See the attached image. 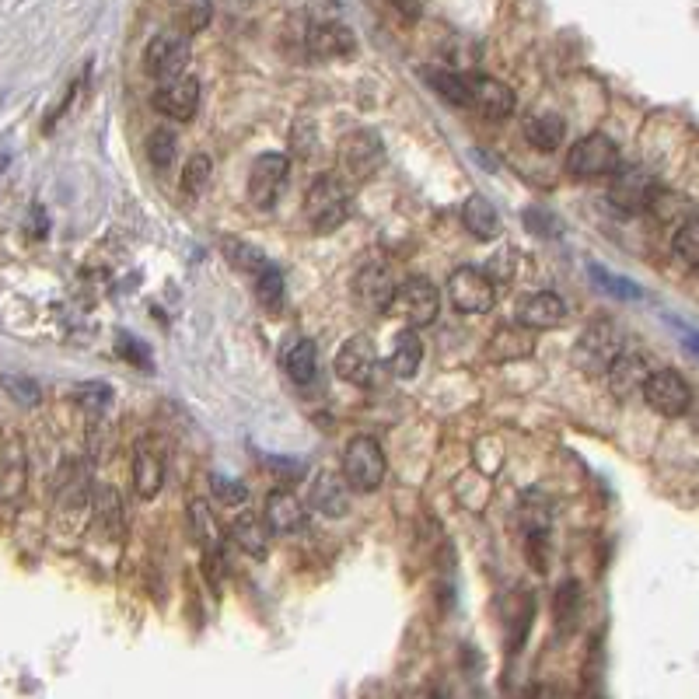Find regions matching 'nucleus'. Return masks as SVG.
Listing matches in <instances>:
<instances>
[{
	"instance_id": "b1692460",
	"label": "nucleus",
	"mask_w": 699,
	"mask_h": 699,
	"mask_svg": "<svg viewBox=\"0 0 699 699\" xmlns=\"http://www.w3.org/2000/svg\"><path fill=\"white\" fill-rule=\"evenodd\" d=\"M462 224L469 228V235L483 238V242H490V238L500 235V217H497L493 203L486 200L483 193H472L469 200H465V207H462Z\"/></svg>"
},
{
	"instance_id": "9b49d317",
	"label": "nucleus",
	"mask_w": 699,
	"mask_h": 699,
	"mask_svg": "<svg viewBox=\"0 0 699 699\" xmlns=\"http://www.w3.org/2000/svg\"><path fill=\"white\" fill-rule=\"evenodd\" d=\"M151 102L161 116L186 123V119H193L196 109H200V81H196V77H186V74L165 77V81H158V88H154Z\"/></svg>"
},
{
	"instance_id": "412c9836",
	"label": "nucleus",
	"mask_w": 699,
	"mask_h": 699,
	"mask_svg": "<svg viewBox=\"0 0 699 699\" xmlns=\"http://www.w3.org/2000/svg\"><path fill=\"white\" fill-rule=\"evenodd\" d=\"M280 364H284V371L291 374L298 385H308V381H315V374H319V350H315L312 340L298 336V340H291L280 350Z\"/></svg>"
},
{
	"instance_id": "72a5a7b5",
	"label": "nucleus",
	"mask_w": 699,
	"mask_h": 699,
	"mask_svg": "<svg viewBox=\"0 0 699 699\" xmlns=\"http://www.w3.org/2000/svg\"><path fill=\"white\" fill-rule=\"evenodd\" d=\"M591 277L598 280V287H602L605 294H616V298H630V301L644 298V291H640L637 284H630L626 277H616V273L602 270V266H591Z\"/></svg>"
},
{
	"instance_id": "9d476101",
	"label": "nucleus",
	"mask_w": 699,
	"mask_h": 699,
	"mask_svg": "<svg viewBox=\"0 0 699 699\" xmlns=\"http://www.w3.org/2000/svg\"><path fill=\"white\" fill-rule=\"evenodd\" d=\"M644 399L654 413L675 420V416H682L693 406V388H689V381L679 371H668L665 367V371H651V378L644 385Z\"/></svg>"
},
{
	"instance_id": "423d86ee",
	"label": "nucleus",
	"mask_w": 699,
	"mask_h": 699,
	"mask_svg": "<svg viewBox=\"0 0 699 699\" xmlns=\"http://www.w3.org/2000/svg\"><path fill=\"white\" fill-rule=\"evenodd\" d=\"M441 312V294L427 277H409L406 284H399L392 301V315L409 329H423L437 319Z\"/></svg>"
},
{
	"instance_id": "c756f323",
	"label": "nucleus",
	"mask_w": 699,
	"mask_h": 699,
	"mask_svg": "<svg viewBox=\"0 0 699 699\" xmlns=\"http://www.w3.org/2000/svg\"><path fill=\"white\" fill-rule=\"evenodd\" d=\"M256 298L266 312H280L284 308V273L273 263L256 273Z\"/></svg>"
},
{
	"instance_id": "2eb2a0df",
	"label": "nucleus",
	"mask_w": 699,
	"mask_h": 699,
	"mask_svg": "<svg viewBox=\"0 0 699 699\" xmlns=\"http://www.w3.org/2000/svg\"><path fill=\"white\" fill-rule=\"evenodd\" d=\"M658 200V182L644 168H623L612 179V203L623 210H644Z\"/></svg>"
},
{
	"instance_id": "c85d7f7f",
	"label": "nucleus",
	"mask_w": 699,
	"mask_h": 699,
	"mask_svg": "<svg viewBox=\"0 0 699 699\" xmlns=\"http://www.w3.org/2000/svg\"><path fill=\"white\" fill-rule=\"evenodd\" d=\"M427 81L434 84L437 95L448 98L451 105H465V109H469V74H455V70H430Z\"/></svg>"
},
{
	"instance_id": "7c9ffc66",
	"label": "nucleus",
	"mask_w": 699,
	"mask_h": 699,
	"mask_svg": "<svg viewBox=\"0 0 699 699\" xmlns=\"http://www.w3.org/2000/svg\"><path fill=\"white\" fill-rule=\"evenodd\" d=\"M210 172H214V165H210L207 154H193V158L186 161V172H182V193L200 196L203 189L210 186Z\"/></svg>"
},
{
	"instance_id": "473e14b6",
	"label": "nucleus",
	"mask_w": 699,
	"mask_h": 699,
	"mask_svg": "<svg viewBox=\"0 0 699 699\" xmlns=\"http://www.w3.org/2000/svg\"><path fill=\"white\" fill-rule=\"evenodd\" d=\"M675 252H679L682 263H689L699 270V217L682 221V228L675 231Z\"/></svg>"
},
{
	"instance_id": "4468645a",
	"label": "nucleus",
	"mask_w": 699,
	"mask_h": 699,
	"mask_svg": "<svg viewBox=\"0 0 699 699\" xmlns=\"http://www.w3.org/2000/svg\"><path fill=\"white\" fill-rule=\"evenodd\" d=\"M518 105L514 91L504 81L486 74H469V109H476L486 119H507Z\"/></svg>"
},
{
	"instance_id": "ddd939ff",
	"label": "nucleus",
	"mask_w": 699,
	"mask_h": 699,
	"mask_svg": "<svg viewBox=\"0 0 699 699\" xmlns=\"http://www.w3.org/2000/svg\"><path fill=\"white\" fill-rule=\"evenodd\" d=\"M336 374L357 388L371 385L374 374H378V350H374V343L367 336H350L340 347V353H336Z\"/></svg>"
},
{
	"instance_id": "f3484780",
	"label": "nucleus",
	"mask_w": 699,
	"mask_h": 699,
	"mask_svg": "<svg viewBox=\"0 0 699 699\" xmlns=\"http://www.w3.org/2000/svg\"><path fill=\"white\" fill-rule=\"evenodd\" d=\"M357 49V39L343 21H315L308 28V53L319 60H343Z\"/></svg>"
},
{
	"instance_id": "a211bd4d",
	"label": "nucleus",
	"mask_w": 699,
	"mask_h": 699,
	"mask_svg": "<svg viewBox=\"0 0 699 699\" xmlns=\"http://www.w3.org/2000/svg\"><path fill=\"white\" fill-rule=\"evenodd\" d=\"M518 322H525V326L535 329V333H542V329H556L567 322V301L553 291L528 294V298H521V305H518Z\"/></svg>"
},
{
	"instance_id": "bb28decb",
	"label": "nucleus",
	"mask_w": 699,
	"mask_h": 699,
	"mask_svg": "<svg viewBox=\"0 0 699 699\" xmlns=\"http://www.w3.org/2000/svg\"><path fill=\"white\" fill-rule=\"evenodd\" d=\"M172 14H175V25H179L182 32L196 35L210 25V18H214V4H210V0H175Z\"/></svg>"
},
{
	"instance_id": "6ab92c4d",
	"label": "nucleus",
	"mask_w": 699,
	"mask_h": 699,
	"mask_svg": "<svg viewBox=\"0 0 699 699\" xmlns=\"http://www.w3.org/2000/svg\"><path fill=\"white\" fill-rule=\"evenodd\" d=\"M263 518H266V525H270L273 535H291V532H301V528H305L308 511L291 490H277L266 497Z\"/></svg>"
},
{
	"instance_id": "7ed1b4c3",
	"label": "nucleus",
	"mask_w": 699,
	"mask_h": 699,
	"mask_svg": "<svg viewBox=\"0 0 699 699\" xmlns=\"http://www.w3.org/2000/svg\"><path fill=\"white\" fill-rule=\"evenodd\" d=\"M385 469H388L385 451H381V444L374 441V437H367V434L353 437L347 444V451H343V476H347V483L357 493L378 490V486L385 483Z\"/></svg>"
},
{
	"instance_id": "393cba45",
	"label": "nucleus",
	"mask_w": 699,
	"mask_h": 699,
	"mask_svg": "<svg viewBox=\"0 0 699 699\" xmlns=\"http://www.w3.org/2000/svg\"><path fill=\"white\" fill-rule=\"evenodd\" d=\"M420 364H423V343H420V336H416V329L406 326V333H399L392 343L388 371H392L395 378H413V374L420 371Z\"/></svg>"
},
{
	"instance_id": "f704fd0d",
	"label": "nucleus",
	"mask_w": 699,
	"mask_h": 699,
	"mask_svg": "<svg viewBox=\"0 0 699 699\" xmlns=\"http://www.w3.org/2000/svg\"><path fill=\"white\" fill-rule=\"evenodd\" d=\"M210 490H214L217 504H224V507H242L245 500H249L245 483H238V479H231V476H210Z\"/></svg>"
},
{
	"instance_id": "6e6552de",
	"label": "nucleus",
	"mask_w": 699,
	"mask_h": 699,
	"mask_svg": "<svg viewBox=\"0 0 699 699\" xmlns=\"http://www.w3.org/2000/svg\"><path fill=\"white\" fill-rule=\"evenodd\" d=\"M287 175H291V158L280 151H266L252 161L249 168V203L259 210H270L280 200L287 186Z\"/></svg>"
},
{
	"instance_id": "dca6fc26",
	"label": "nucleus",
	"mask_w": 699,
	"mask_h": 699,
	"mask_svg": "<svg viewBox=\"0 0 699 699\" xmlns=\"http://www.w3.org/2000/svg\"><path fill=\"white\" fill-rule=\"evenodd\" d=\"M350 490L347 476H333V472H315L312 486H308V504L322 511L326 518H343L350 511Z\"/></svg>"
},
{
	"instance_id": "0eeeda50",
	"label": "nucleus",
	"mask_w": 699,
	"mask_h": 699,
	"mask_svg": "<svg viewBox=\"0 0 699 699\" xmlns=\"http://www.w3.org/2000/svg\"><path fill=\"white\" fill-rule=\"evenodd\" d=\"M448 301L458 315H486L497 301L490 273L476 270V266H458L448 277Z\"/></svg>"
},
{
	"instance_id": "2f4dec72",
	"label": "nucleus",
	"mask_w": 699,
	"mask_h": 699,
	"mask_svg": "<svg viewBox=\"0 0 699 699\" xmlns=\"http://www.w3.org/2000/svg\"><path fill=\"white\" fill-rule=\"evenodd\" d=\"M147 161H151L158 172H168L175 161V137L168 130H154L147 137Z\"/></svg>"
},
{
	"instance_id": "39448f33",
	"label": "nucleus",
	"mask_w": 699,
	"mask_h": 699,
	"mask_svg": "<svg viewBox=\"0 0 699 699\" xmlns=\"http://www.w3.org/2000/svg\"><path fill=\"white\" fill-rule=\"evenodd\" d=\"M189 56H193V46H189V32L182 28H165L158 32L144 49V67L154 81H165V77H179L186 74Z\"/></svg>"
},
{
	"instance_id": "5701e85b",
	"label": "nucleus",
	"mask_w": 699,
	"mask_h": 699,
	"mask_svg": "<svg viewBox=\"0 0 699 699\" xmlns=\"http://www.w3.org/2000/svg\"><path fill=\"white\" fill-rule=\"evenodd\" d=\"M535 329H528L525 322L521 326H504V329H497L493 333V340H490V360H521V357H528V353L535 350Z\"/></svg>"
},
{
	"instance_id": "a878e982",
	"label": "nucleus",
	"mask_w": 699,
	"mask_h": 699,
	"mask_svg": "<svg viewBox=\"0 0 699 699\" xmlns=\"http://www.w3.org/2000/svg\"><path fill=\"white\" fill-rule=\"evenodd\" d=\"M567 137V123H563L556 112H542V116H532L525 123V140L535 147V151H556Z\"/></svg>"
},
{
	"instance_id": "f03ea898",
	"label": "nucleus",
	"mask_w": 699,
	"mask_h": 699,
	"mask_svg": "<svg viewBox=\"0 0 699 699\" xmlns=\"http://www.w3.org/2000/svg\"><path fill=\"white\" fill-rule=\"evenodd\" d=\"M305 217L319 235H329V231L343 228L350 217V189L343 186L336 175L315 179L305 200Z\"/></svg>"
},
{
	"instance_id": "4be33fe9",
	"label": "nucleus",
	"mask_w": 699,
	"mask_h": 699,
	"mask_svg": "<svg viewBox=\"0 0 699 699\" xmlns=\"http://www.w3.org/2000/svg\"><path fill=\"white\" fill-rule=\"evenodd\" d=\"M647 378H651L647 360L637 357V353H623V357L609 367V385L619 399H626V395H633V392H644Z\"/></svg>"
},
{
	"instance_id": "f8f14e48",
	"label": "nucleus",
	"mask_w": 699,
	"mask_h": 699,
	"mask_svg": "<svg viewBox=\"0 0 699 699\" xmlns=\"http://www.w3.org/2000/svg\"><path fill=\"white\" fill-rule=\"evenodd\" d=\"M340 154H343V168L350 175H357V179H371L385 165V144H381V137L374 130H350L343 137Z\"/></svg>"
},
{
	"instance_id": "20e7f679",
	"label": "nucleus",
	"mask_w": 699,
	"mask_h": 699,
	"mask_svg": "<svg viewBox=\"0 0 699 699\" xmlns=\"http://www.w3.org/2000/svg\"><path fill=\"white\" fill-rule=\"evenodd\" d=\"M619 168V147L605 133H588L567 151V172L574 179H602Z\"/></svg>"
},
{
	"instance_id": "c9c22d12",
	"label": "nucleus",
	"mask_w": 699,
	"mask_h": 699,
	"mask_svg": "<svg viewBox=\"0 0 699 699\" xmlns=\"http://www.w3.org/2000/svg\"><path fill=\"white\" fill-rule=\"evenodd\" d=\"M679 333H682V343H686V347L693 350V353H699V333H696V329L679 326Z\"/></svg>"
},
{
	"instance_id": "cd10ccee",
	"label": "nucleus",
	"mask_w": 699,
	"mask_h": 699,
	"mask_svg": "<svg viewBox=\"0 0 699 699\" xmlns=\"http://www.w3.org/2000/svg\"><path fill=\"white\" fill-rule=\"evenodd\" d=\"M266 528H270L266 525V518L259 521V518H249V514H245V518H238L235 525H231V535H235V542L245 549V553L263 560L266 556Z\"/></svg>"
},
{
	"instance_id": "1a4fd4ad",
	"label": "nucleus",
	"mask_w": 699,
	"mask_h": 699,
	"mask_svg": "<svg viewBox=\"0 0 699 699\" xmlns=\"http://www.w3.org/2000/svg\"><path fill=\"white\" fill-rule=\"evenodd\" d=\"M350 291H353V301H357L360 308H371V312H392V301H395L399 284L392 280V270H388L385 263L371 259V263H364L357 273H353Z\"/></svg>"
},
{
	"instance_id": "aec40b11",
	"label": "nucleus",
	"mask_w": 699,
	"mask_h": 699,
	"mask_svg": "<svg viewBox=\"0 0 699 699\" xmlns=\"http://www.w3.org/2000/svg\"><path fill=\"white\" fill-rule=\"evenodd\" d=\"M161 483H165V462L151 444H140L137 458H133V486H137V497L151 500L158 497Z\"/></svg>"
},
{
	"instance_id": "e433bc0d",
	"label": "nucleus",
	"mask_w": 699,
	"mask_h": 699,
	"mask_svg": "<svg viewBox=\"0 0 699 699\" xmlns=\"http://www.w3.org/2000/svg\"><path fill=\"white\" fill-rule=\"evenodd\" d=\"M395 7H399L402 14H409V18H416V14H420V4H416V0H392Z\"/></svg>"
},
{
	"instance_id": "f257e3e1",
	"label": "nucleus",
	"mask_w": 699,
	"mask_h": 699,
	"mask_svg": "<svg viewBox=\"0 0 699 699\" xmlns=\"http://www.w3.org/2000/svg\"><path fill=\"white\" fill-rule=\"evenodd\" d=\"M623 353V329L616 322H591L574 343V367L584 374H609Z\"/></svg>"
}]
</instances>
